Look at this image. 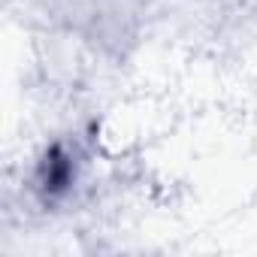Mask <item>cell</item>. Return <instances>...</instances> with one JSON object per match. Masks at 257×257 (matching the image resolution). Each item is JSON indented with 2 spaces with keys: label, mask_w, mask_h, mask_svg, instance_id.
<instances>
[{
  "label": "cell",
  "mask_w": 257,
  "mask_h": 257,
  "mask_svg": "<svg viewBox=\"0 0 257 257\" xmlns=\"http://www.w3.org/2000/svg\"><path fill=\"white\" fill-rule=\"evenodd\" d=\"M79 170H82V152L73 143H55L49 146L34 167V191L49 203V200H61L67 197L76 182H79Z\"/></svg>",
  "instance_id": "1"
}]
</instances>
